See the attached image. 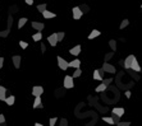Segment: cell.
I'll return each instance as SVG.
<instances>
[{
  "label": "cell",
  "instance_id": "obj_1",
  "mask_svg": "<svg viewBox=\"0 0 142 126\" xmlns=\"http://www.w3.org/2000/svg\"><path fill=\"white\" fill-rule=\"evenodd\" d=\"M56 60H58V66H59L62 70H67V69L69 67V63H68L67 60H64L62 56H58Z\"/></svg>",
  "mask_w": 142,
  "mask_h": 126
},
{
  "label": "cell",
  "instance_id": "obj_2",
  "mask_svg": "<svg viewBox=\"0 0 142 126\" xmlns=\"http://www.w3.org/2000/svg\"><path fill=\"white\" fill-rule=\"evenodd\" d=\"M64 87L67 89H71L74 87V82H73V76L71 75H65L64 76Z\"/></svg>",
  "mask_w": 142,
  "mask_h": 126
},
{
  "label": "cell",
  "instance_id": "obj_3",
  "mask_svg": "<svg viewBox=\"0 0 142 126\" xmlns=\"http://www.w3.org/2000/svg\"><path fill=\"white\" fill-rule=\"evenodd\" d=\"M72 13H73V18L76 19V21H78V19H81L82 18V10L79 9V6H74L73 9H72Z\"/></svg>",
  "mask_w": 142,
  "mask_h": 126
},
{
  "label": "cell",
  "instance_id": "obj_4",
  "mask_svg": "<svg viewBox=\"0 0 142 126\" xmlns=\"http://www.w3.org/2000/svg\"><path fill=\"white\" fill-rule=\"evenodd\" d=\"M136 56L135 55H129V56H127L126 57V60H124V63H123V66L128 70V69H131V65H132V61H133V59H135Z\"/></svg>",
  "mask_w": 142,
  "mask_h": 126
},
{
  "label": "cell",
  "instance_id": "obj_5",
  "mask_svg": "<svg viewBox=\"0 0 142 126\" xmlns=\"http://www.w3.org/2000/svg\"><path fill=\"white\" fill-rule=\"evenodd\" d=\"M42 93H44V88H42V87L35 85V87L32 88V95H35V97H41Z\"/></svg>",
  "mask_w": 142,
  "mask_h": 126
},
{
  "label": "cell",
  "instance_id": "obj_6",
  "mask_svg": "<svg viewBox=\"0 0 142 126\" xmlns=\"http://www.w3.org/2000/svg\"><path fill=\"white\" fill-rule=\"evenodd\" d=\"M47 42L54 47V46H56V43H58V37H56V33H53V34H50L49 37H47Z\"/></svg>",
  "mask_w": 142,
  "mask_h": 126
},
{
  "label": "cell",
  "instance_id": "obj_7",
  "mask_svg": "<svg viewBox=\"0 0 142 126\" xmlns=\"http://www.w3.org/2000/svg\"><path fill=\"white\" fill-rule=\"evenodd\" d=\"M21 60H22L21 55H14V56L12 57V61L14 64V67H15V69H19V67H21Z\"/></svg>",
  "mask_w": 142,
  "mask_h": 126
},
{
  "label": "cell",
  "instance_id": "obj_8",
  "mask_svg": "<svg viewBox=\"0 0 142 126\" xmlns=\"http://www.w3.org/2000/svg\"><path fill=\"white\" fill-rule=\"evenodd\" d=\"M103 69L105 70V73H111V74H114V73H115V67H114L111 64H109V63H104V64H103Z\"/></svg>",
  "mask_w": 142,
  "mask_h": 126
},
{
  "label": "cell",
  "instance_id": "obj_9",
  "mask_svg": "<svg viewBox=\"0 0 142 126\" xmlns=\"http://www.w3.org/2000/svg\"><path fill=\"white\" fill-rule=\"evenodd\" d=\"M131 69L133 70V71H136V73H138V71H141V66H140V64L137 61V57H135L133 59V61H132V65H131Z\"/></svg>",
  "mask_w": 142,
  "mask_h": 126
},
{
  "label": "cell",
  "instance_id": "obj_10",
  "mask_svg": "<svg viewBox=\"0 0 142 126\" xmlns=\"http://www.w3.org/2000/svg\"><path fill=\"white\" fill-rule=\"evenodd\" d=\"M69 54L73 55V56H78V55L81 54V46H79V45H77V46L72 47L71 50H69Z\"/></svg>",
  "mask_w": 142,
  "mask_h": 126
},
{
  "label": "cell",
  "instance_id": "obj_11",
  "mask_svg": "<svg viewBox=\"0 0 142 126\" xmlns=\"http://www.w3.org/2000/svg\"><path fill=\"white\" fill-rule=\"evenodd\" d=\"M32 27H34L37 32H41L44 28H45V24L41 23V22H34V23H32Z\"/></svg>",
  "mask_w": 142,
  "mask_h": 126
},
{
  "label": "cell",
  "instance_id": "obj_12",
  "mask_svg": "<svg viewBox=\"0 0 142 126\" xmlns=\"http://www.w3.org/2000/svg\"><path fill=\"white\" fill-rule=\"evenodd\" d=\"M113 113L116 115V116H119V117H122L124 115V108H122V107H114L113 108Z\"/></svg>",
  "mask_w": 142,
  "mask_h": 126
},
{
  "label": "cell",
  "instance_id": "obj_13",
  "mask_svg": "<svg viewBox=\"0 0 142 126\" xmlns=\"http://www.w3.org/2000/svg\"><path fill=\"white\" fill-rule=\"evenodd\" d=\"M42 15H44V18H46V19H50V18H55V17H56L55 13H53V12H50V10H47V9L42 13Z\"/></svg>",
  "mask_w": 142,
  "mask_h": 126
},
{
  "label": "cell",
  "instance_id": "obj_14",
  "mask_svg": "<svg viewBox=\"0 0 142 126\" xmlns=\"http://www.w3.org/2000/svg\"><path fill=\"white\" fill-rule=\"evenodd\" d=\"M34 108H42V102H41V97H35V102H34Z\"/></svg>",
  "mask_w": 142,
  "mask_h": 126
},
{
  "label": "cell",
  "instance_id": "obj_15",
  "mask_svg": "<svg viewBox=\"0 0 142 126\" xmlns=\"http://www.w3.org/2000/svg\"><path fill=\"white\" fill-rule=\"evenodd\" d=\"M8 106H13L14 104V102H15V97L14 95H9V97H6L5 98V101H4Z\"/></svg>",
  "mask_w": 142,
  "mask_h": 126
},
{
  "label": "cell",
  "instance_id": "obj_16",
  "mask_svg": "<svg viewBox=\"0 0 142 126\" xmlns=\"http://www.w3.org/2000/svg\"><path fill=\"white\" fill-rule=\"evenodd\" d=\"M101 33L99 30H92V32L88 34V40H94V38H96V37H99Z\"/></svg>",
  "mask_w": 142,
  "mask_h": 126
},
{
  "label": "cell",
  "instance_id": "obj_17",
  "mask_svg": "<svg viewBox=\"0 0 142 126\" xmlns=\"http://www.w3.org/2000/svg\"><path fill=\"white\" fill-rule=\"evenodd\" d=\"M79 65H81V61L78 60V59H76V60H73L69 63V67H74V69H79Z\"/></svg>",
  "mask_w": 142,
  "mask_h": 126
},
{
  "label": "cell",
  "instance_id": "obj_18",
  "mask_svg": "<svg viewBox=\"0 0 142 126\" xmlns=\"http://www.w3.org/2000/svg\"><path fill=\"white\" fill-rule=\"evenodd\" d=\"M6 98V89L0 85V101H5Z\"/></svg>",
  "mask_w": 142,
  "mask_h": 126
},
{
  "label": "cell",
  "instance_id": "obj_19",
  "mask_svg": "<svg viewBox=\"0 0 142 126\" xmlns=\"http://www.w3.org/2000/svg\"><path fill=\"white\" fill-rule=\"evenodd\" d=\"M94 79H95V80H101V82H103V75L99 73V70H97V69L94 71Z\"/></svg>",
  "mask_w": 142,
  "mask_h": 126
},
{
  "label": "cell",
  "instance_id": "obj_20",
  "mask_svg": "<svg viewBox=\"0 0 142 126\" xmlns=\"http://www.w3.org/2000/svg\"><path fill=\"white\" fill-rule=\"evenodd\" d=\"M27 21H28V19H27V18H21V19H19V21H18V28H19V30H21V28H22V27H24V24H26V23H27Z\"/></svg>",
  "mask_w": 142,
  "mask_h": 126
},
{
  "label": "cell",
  "instance_id": "obj_21",
  "mask_svg": "<svg viewBox=\"0 0 142 126\" xmlns=\"http://www.w3.org/2000/svg\"><path fill=\"white\" fill-rule=\"evenodd\" d=\"M109 46H110V49L113 50V52L116 50V41L115 40H110L109 41Z\"/></svg>",
  "mask_w": 142,
  "mask_h": 126
},
{
  "label": "cell",
  "instance_id": "obj_22",
  "mask_svg": "<svg viewBox=\"0 0 142 126\" xmlns=\"http://www.w3.org/2000/svg\"><path fill=\"white\" fill-rule=\"evenodd\" d=\"M37 10H38L40 13H44V12L46 10V4H45V3H42V4L37 5Z\"/></svg>",
  "mask_w": 142,
  "mask_h": 126
},
{
  "label": "cell",
  "instance_id": "obj_23",
  "mask_svg": "<svg viewBox=\"0 0 142 126\" xmlns=\"http://www.w3.org/2000/svg\"><path fill=\"white\" fill-rule=\"evenodd\" d=\"M32 38H34V41H41L42 33H41V32H37V33H35V34L32 36Z\"/></svg>",
  "mask_w": 142,
  "mask_h": 126
},
{
  "label": "cell",
  "instance_id": "obj_24",
  "mask_svg": "<svg viewBox=\"0 0 142 126\" xmlns=\"http://www.w3.org/2000/svg\"><path fill=\"white\" fill-rule=\"evenodd\" d=\"M128 24H129V21H128V19H123V21H122V23H120V26H119V28H120V30H123V28H126Z\"/></svg>",
  "mask_w": 142,
  "mask_h": 126
},
{
  "label": "cell",
  "instance_id": "obj_25",
  "mask_svg": "<svg viewBox=\"0 0 142 126\" xmlns=\"http://www.w3.org/2000/svg\"><path fill=\"white\" fill-rule=\"evenodd\" d=\"M106 88H107V87L105 85V84H100V85H97V87H96V92H99V93H100V92H104Z\"/></svg>",
  "mask_w": 142,
  "mask_h": 126
},
{
  "label": "cell",
  "instance_id": "obj_26",
  "mask_svg": "<svg viewBox=\"0 0 142 126\" xmlns=\"http://www.w3.org/2000/svg\"><path fill=\"white\" fill-rule=\"evenodd\" d=\"M103 121L106 122V124H110V125H114V120H113V117H103Z\"/></svg>",
  "mask_w": 142,
  "mask_h": 126
},
{
  "label": "cell",
  "instance_id": "obj_27",
  "mask_svg": "<svg viewBox=\"0 0 142 126\" xmlns=\"http://www.w3.org/2000/svg\"><path fill=\"white\" fill-rule=\"evenodd\" d=\"M81 74H82V70L81 69H76V71L72 74V76L73 78H78V76H81Z\"/></svg>",
  "mask_w": 142,
  "mask_h": 126
},
{
  "label": "cell",
  "instance_id": "obj_28",
  "mask_svg": "<svg viewBox=\"0 0 142 126\" xmlns=\"http://www.w3.org/2000/svg\"><path fill=\"white\" fill-rule=\"evenodd\" d=\"M64 32H58L56 33V37H58V42H60V41H63V38H64Z\"/></svg>",
  "mask_w": 142,
  "mask_h": 126
},
{
  "label": "cell",
  "instance_id": "obj_29",
  "mask_svg": "<svg viewBox=\"0 0 142 126\" xmlns=\"http://www.w3.org/2000/svg\"><path fill=\"white\" fill-rule=\"evenodd\" d=\"M113 56H114V52H109V54H106V55H105V57H104L105 63H107V61H109V60H110Z\"/></svg>",
  "mask_w": 142,
  "mask_h": 126
},
{
  "label": "cell",
  "instance_id": "obj_30",
  "mask_svg": "<svg viewBox=\"0 0 142 126\" xmlns=\"http://www.w3.org/2000/svg\"><path fill=\"white\" fill-rule=\"evenodd\" d=\"M56 122H58V119H56V117H53V119H50V120H49V125H50V126H55Z\"/></svg>",
  "mask_w": 142,
  "mask_h": 126
},
{
  "label": "cell",
  "instance_id": "obj_31",
  "mask_svg": "<svg viewBox=\"0 0 142 126\" xmlns=\"http://www.w3.org/2000/svg\"><path fill=\"white\" fill-rule=\"evenodd\" d=\"M110 83H113V78H107V79H103V84H105V85H109Z\"/></svg>",
  "mask_w": 142,
  "mask_h": 126
},
{
  "label": "cell",
  "instance_id": "obj_32",
  "mask_svg": "<svg viewBox=\"0 0 142 126\" xmlns=\"http://www.w3.org/2000/svg\"><path fill=\"white\" fill-rule=\"evenodd\" d=\"M116 125L118 126H129L131 125V122H128V121H119Z\"/></svg>",
  "mask_w": 142,
  "mask_h": 126
},
{
  "label": "cell",
  "instance_id": "obj_33",
  "mask_svg": "<svg viewBox=\"0 0 142 126\" xmlns=\"http://www.w3.org/2000/svg\"><path fill=\"white\" fill-rule=\"evenodd\" d=\"M19 46L24 50V49H27V46H28V43L26 42V41H19Z\"/></svg>",
  "mask_w": 142,
  "mask_h": 126
},
{
  "label": "cell",
  "instance_id": "obj_34",
  "mask_svg": "<svg viewBox=\"0 0 142 126\" xmlns=\"http://www.w3.org/2000/svg\"><path fill=\"white\" fill-rule=\"evenodd\" d=\"M111 117H113V120H114V124H118V122L120 121V117H119V116H116V115H114V113L111 115Z\"/></svg>",
  "mask_w": 142,
  "mask_h": 126
},
{
  "label": "cell",
  "instance_id": "obj_35",
  "mask_svg": "<svg viewBox=\"0 0 142 126\" xmlns=\"http://www.w3.org/2000/svg\"><path fill=\"white\" fill-rule=\"evenodd\" d=\"M79 9L82 10V13H87L88 12V6L87 5H82V6H79Z\"/></svg>",
  "mask_w": 142,
  "mask_h": 126
},
{
  "label": "cell",
  "instance_id": "obj_36",
  "mask_svg": "<svg viewBox=\"0 0 142 126\" xmlns=\"http://www.w3.org/2000/svg\"><path fill=\"white\" fill-rule=\"evenodd\" d=\"M4 122H5V116L0 113V125H1V124H4Z\"/></svg>",
  "mask_w": 142,
  "mask_h": 126
},
{
  "label": "cell",
  "instance_id": "obj_37",
  "mask_svg": "<svg viewBox=\"0 0 142 126\" xmlns=\"http://www.w3.org/2000/svg\"><path fill=\"white\" fill-rule=\"evenodd\" d=\"M45 51H46V47H45V45H44V43H41V52H42V54H45Z\"/></svg>",
  "mask_w": 142,
  "mask_h": 126
},
{
  "label": "cell",
  "instance_id": "obj_38",
  "mask_svg": "<svg viewBox=\"0 0 142 126\" xmlns=\"http://www.w3.org/2000/svg\"><path fill=\"white\" fill-rule=\"evenodd\" d=\"M24 1H26L27 5H32V4H34V0H24Z\"/></svg>",
  "mask_w": 142,
  "mask_h": 126
},
{
  "label": "cell",
  "instance_id": "obj_39",
  "mask_svg": "<svg viewBox=\"0 0 142 126\" xmlns=\"http://www.w3.org/2000/svg\"><path fill=\"white\" fill-rule=\"evenodd\" d=\"M59 126H67V121H65V120H62V121H60V125Z\"/></svg>",
  "mask_w": 142,
  "mask_h": 126
},
{
  "label": "cell",
  "instance_id": "obj_40",
  "mask_svg": "<svg viewBox=\"0 0 142 126\" xmlns=\"http://www.w3.org/2000/svg\"><path fill=\"white\" fill-rule=\"evenodd\" d=\"M3 65H4V57H0V69L3 67Z\"/></svg>",
  "mask_w": 142,
  "mask_h": 126
},
{
  "label": "cell",
  "instance_id": "obj_41",
  "mask_svg": "<svg viewBox=\"0 0 142 126\" xmlns=\"http://www.w3.org/2000/svg\"><path fill=\"white\" fill-rule=\"evenodd\" d=\"M97 70H99V73H100L101 75H104V74H105V70H104L103 67H101V69H97Z\"/></svg>",
  "mask_w": 142,
  "mask_h": 126
},
{
  "label": "cell",
  "instance_id": "obj_42",
  "mask_svg": "<svg viewBox=\"0 0 142 126\" xmlns=\"http://www.w3.org/2000/svg\"><path fill=\"white\" fill-rule=\"evenodd\" d=\"M126 97H127V98H129V97H131V92H129V91H127V92H126Z\"/></svg>",
  "mask_w": 142,
  "mask_h": 126
},
{
  "label": "cell",
  "instance_id": "obj_43",
  "mask_svg": "<svg viewBox=\"0 0 142 126\" xmlns=\"http://www.w3.org/2000/svg\"><path fill=\"white\" fill-rule=\"evenodd\" d=\"M35 126H44V125H42V124H40V122H36Z\"/></svg>",
  "mask_w": 142,
  "mask_h": 126
},
{
  "label": "cell",
  "instance_id": "obj_44",
  "mask_svg": "<svg viewBox=\"0 0 142 126\" xmlns=\"http://www.w3.org/2000/svg\"><path fill=\"white\" fill-rule=\"evenodd\" d=\"M141 8H142V4H141Z\"/></svg>",
  "mask_w": 142,
  "mask_h": 126
}]
</instances>
